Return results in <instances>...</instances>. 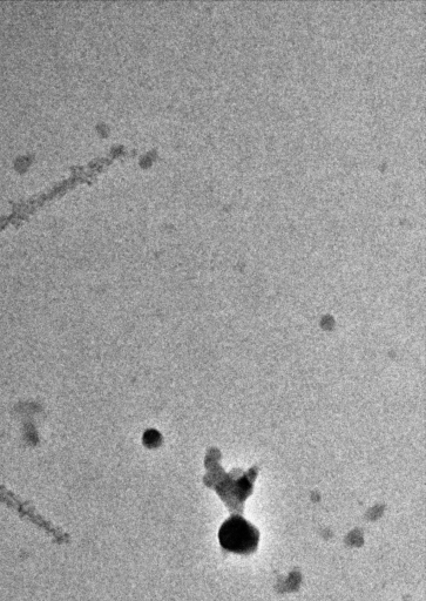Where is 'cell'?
Instances as JSON below:
<instances>
[{
	"label": "cell",
	"mask_w": 426,
	"mask_h": 601,
	"mask_svg": "<svg viewBox=\"0 0 426 601\" xmlns=\"http://www.w3.org/2000/svg\"><path fill=\"white\" fill-rule=\"evenodd\" d=\"M221 548L235 555L248 556L258 550L260 532L241 516H232L219 530Z\"/></svg>",
	"instance_id": "obj_1"
}]
</instances>
